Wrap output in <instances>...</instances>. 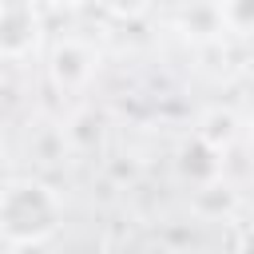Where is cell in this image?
<instances>
[{
    "mask_svg": "<svg viewBox=\"0 0 254 254\" xmlns=\"http://www.w3.org/2000/svg\"><path fill=\"white\" fill-rule=\"evenodd\" d=\"M64 226V198L40 179H8L0 187V238L12 246H40Z\"/></svg>",
    "mask_w": 254,
    "mask_h": 254,
    "instance_id": "1",
    "label": "cell"
},
{
    "mask_svg": "<svg viewBox=\"0 0 254 254\" xmlns=\"http://www.w3.org/2000/svg\"><path fill=\"white\" fill-rule=\"evenodd\" d=\"M99 71V52L83 36H60L48 48V79L56 91H83Z\"/></svg>",
    "mask_w": 254,
    "mask_h": 254,
    "instance_id": "2",
    "label": "cell"
},
{
    "mask_svg": "<svg viewBox=\"0 0 254 254\" xmlns=\"http://www.w3.org/2000/svg\"><path fill=\"white\" fill-rule=\"evenodd\" d=\"M44 44V12L32 4H0V60L24 64Z\"/></svg>",
    "mask_w": 254,
    "mask_h": 254,
    "instance_id": "3",
    "label": "cell"
},
{
    "mask_svg": "<svg viewBox=\"0 0 254 254\" xmlns=\"http://www.w3.org/2000/svg\"><path fill=\"white\" fill-rule=\"evenodd\" d=\"M179 171H183L190 183H214V179L222 175V159H218V151H210L206 143L190 139V143H183V151H179Z\"/></svg>",
    "mask_w": 254,
    "mask_h": 254,
    "instance_id": "4",
    "label": "cell"
},
{
    "mask_svg": "<svg viewBox=\"0 0 254 254\" xmlns=\"http://www.w3.org/2000/svg\"><path fill=\"white\" fill-rule=\"evenodd\" d=\"M4 155H8V147H4V135H0V163H4Z\"/></svg>",
    "mask_w": 254,
    "mask_h": 254,
    "instance_id": "5",
    "label": "cell"
}]
</instances>
